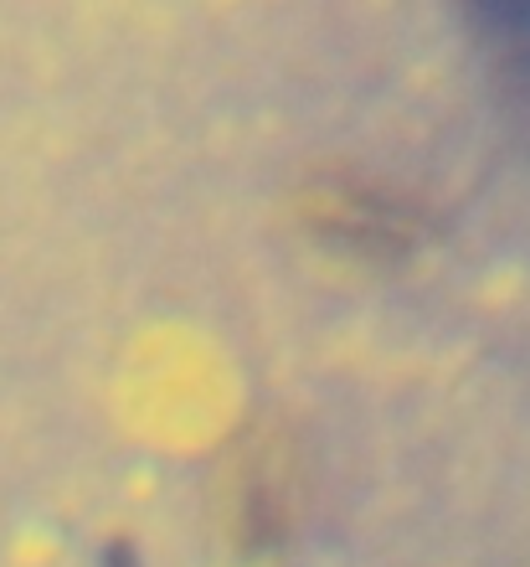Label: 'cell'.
Returning <instances> with one entry per match:
<instances>
[{
    "mask_svg": "<svg viewBox=\"0 0 530 567\" xmlns=\"http://www.w3.org/2000/svg\"><path fill=\"white\" fill-rule=\"evenodd\" d=\"M294 217L304 238L324 254H340L351 264H392L413 254L423 238V212L392 186L366 171H314L294 196Z\"/></svg>",
    "mask_w": 530,
    "mask_h": 567,
    "instance_id": "obj_1",
    "label": "cell"
}]
</instances>
